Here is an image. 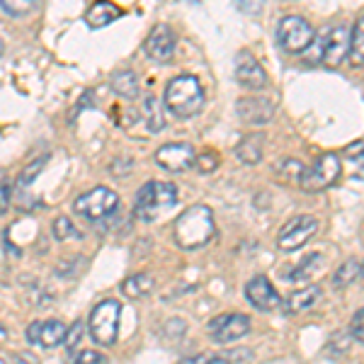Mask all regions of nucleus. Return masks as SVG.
Listing matches in <instances>:
<instances>
[{"label": "nucleus", "mask_w": 364, "mask_h": 364, "mask_svg": "<svg viewBox=\"0 0 364 364\" xmlns=\"http://www.w3.org/2000/svg\"><path fill=\"white\" fill-rule=\"evenodd\" d=\"M112 90L119 97H136L139 95V75L134 70H117L112 75Z\"/></svg>", "instance_id": "nucleus-24"}, {"label": "nucleus", "mask_w": 364, "mask_h": 364, "mask_svg": "<svg viewBox=\"0 0 364 364\" xmlns=\"http://www.w3.org/2000/svg\"><path fill=\"white\" fill-rule=\"evenodd\" d=\"M156 163L168 173H185L195 166L197 154L190 144H166L156 151Z\"/></svg>", "instance_id": "nucleus-12"}, {"label": "nucleus", "mask_w": 364, "mask_h": 364, "mask_svg": "<svg viewBox=\"0 0 364 364\" xmlns=\"http://www.w3.org/2000/svg\"><path fill=\"white\" fill-rule=\"evenodd\" d=\"M154 287H156V279L151 277L149 272H136V274H132V277H127L124 282H122V291L132 299L149 296L151 291H154Z\"/></svg>", "instance_id": "nucleus-21"}, {"label": "nucleus", "mask_w": 364, "mask_h": 364, "mask_svg": "<svg viewBox=\"0 0 364 364\" xmlns=\"http://www.w3.org/2000/svg\"><path fill=\"white\" fill-rule=\"evenodd\" d=\"M0 8L13 17H22V15L32 13V10L37 8V3H34V0H0Z\"/></svg>", "instance_id": "nucleus-30"}, {"label": "nucleus", "mask_w": 364, "mask_h": 364, "mask_svg": "<svg viewBox=\"0 0 364 364\" xmlns=\"http://www.w3.org/2000/svg\"><path fill=\"white\" fill-rule=\"evenodd\" d=\"M51 233L56 240H68V238H80V231L75 228L73 221L68 216H56L54 224H51Z\"/></svg>", "instance_id": "nucleus-29"}, {"label": "nucleus", "mask_w": 364, "mask_h": 364, "mask_svg": "<svg viewBox=\"0 0 364 364\" xmlns=\"http://www.w3.org/2000/svg\"><path fill=\"white\" fill-rule=\"evenodd\" d=\"M39 331H42V321H34L32 326L27 328V343L39 345Z\"/></svg>", "instance_id": "nucleus-39"}, {"label": "nucleus", "mask_w": 364, "mask_h": 364, "mask_svg": "<svg viewBox=\"0 0 364 364\" xmlns=\"http://www.w3.org/2000/svg\"><path fill=\"white\" fill-rule=\"evenodd\" d=\"M236 80L248 90H265L267 87V73L260 66L255 56L248 51H240L236 58Z\"/></svg>", "instance_id": "nucleus-14"}, {"label": "nucleus", "mask_w": 364, "mask_h": 364, "mask_svg": "<svg viewBox=\"0 0 364 364\" xmlns=\"http://www.w3.org/2000/svg\"><path fill=\"white\" fill-rule=\"evenodd\" d=\"M15 364H37V360H32V357H25V355H17Z\"/></svg>", "instance_id": "nucleus-40"}, {"label": "nucleus", "mask_w": 364, "mask_h": 364, "mask_svg": "<svg viewBox=\"0 0 364 364\" xmlns=\"http://www.w3.org/2000/svg\"><path fill=\"white\" fill-rule=\"evenodd\" d=\"M182 364H233V362L224 355H195V357H187Z\"/></svg>", "instance_id": "nucleus-33"}, {"label": "nucleus", "mask_w": 364, "mask_h": 364, "mask_svg": "<svg viewBox=\"0 0 364 364\" xmlns=\"http://www.w3.org/2000/svg\"><path fill=\"white\" fill-rule=\"evenodd\" d=\"M323 51H326V29H321L314 37V42L309 44V49L304 51V61L309 66H323Z\"/></svg>", "instance_id": "nucleus-27"}, {"label": "nucleus", "mask_w": 364, "mask_h": 364, "mask_svg": "<svg viewBox=\"0 0 364 364\" xmlns=\"http://www.w3.org/2000/svg\"><path fill=\"white\" fill-rule=\"evenodd\" d=\"M105 357L100 352H92V350H83V352H75L73 360H68V364H102Z\"/></svg>", "instance_id": "nucleus-34"}, {"label": "nucleus", "mask_w": 364, "mask_h": 364, "mask_svg": "<svg viewBox=\"0 0 364 364\" xmlns=\"http://www.w3.org/2000/svg\"><path fill=\"white\" fill-rule=\"evenodd\" d=\"M362 274V265L360 260H355V257H350L345 265L338 267V272L333 274V284H336V289H343V287H350L352 282Z\"/></svg>", "instance_id": "nucleus-25"}, {"label": "nucleus", "mask_w": 364, "mask_h": 364, "mask_svg": "<svg viewBox=\"0 0 364 364\" xmlns=\"http://www.w3.org/2000/svg\"><path fill=\"white\" fill-rule=\"evenodd\" d=\"M340 170H343V163H340L336 154H323L314 166L304 170V178L299 187L306 192H323L336 185V180L340 178Z\"/></svg>", "instance_id": "nucleus-8"}, {"label": "nucleus", "mask_w": 364, "mask_h": 364, "mask_svg": "<svg viewBox=\"0 0 364 364\" xmlns=\"http://www.w3.org/2000/svg\"><path fill=\"white\" fill-rule=\"evenodd\" d=\"M0 364H8V362H5V360H3V357H0Z\"/></svg>", "instance_id": "nucleus-42"}, {"label": "nucleus", "mask_w": 364, "mask_h": 364, "mask_svg": "<svg viewBox=\"0 0 364 364\" xmlns=\"http://www.w3.org/2000/svg\"><path fill=\"white\" fill-rule=\"evenodd\" d=\"M178 204V187L173 182H146L134 199V214L144 221H156Z\"/></svg>", "instance_id": "nucleus-3"}, {"label": "nucleus", "mask_w": 364, "mask_h": 364, "mask_svg": "<svg viewBox=\"0 0 364 364\" xmlns=\"http://www.w3.org/2000/svg\"><path fill=\"white\" fill-rule=\"evenodd\" d=\"M362 274H364V265H362Z\"/></svg>", "instance_id": "nucleus-43"}, {"label": "nucleus", "mask_w": 364, "mask_h": 364, "mask_svg": "<svg viewBox=\"0 0 364 364\" xmlns=\"http://www.w3.org/2000/svg\"><path fill=\"white\" fill-rule=\"evenodd\" d=\"M166 109L178 119H190L202 112L204 107V87L195 75H178L166 85Z\"/></svg>", "instance_id": "nucleus-2"}, {"label": "nucleus", "mask_w": 364, "mask_h": 364, "mask_svg": "<svg viewBox=\"0 0 364 364\" xmlns=\"http://www.w3.org/2000/svg\"><path fill=\"white\" fill-rule=\"evenodd\" d=\"M262 151H265V141H262L260 134H252V136H245L240 144L236 146V156L240 163H250V166H255V163L262 161Z\"/></svg>", "instance_id": "nucleus-22"}, {"label": "nucleus", "mask_w": 364, "mask_h": 364, "mask_svg": "<svg viewBox=\"0 0 364 364\" xmlns=\"http://www.w3.org/2000/svg\"><path fill=\"white\" fill-rule=\"evenodd\" d=\"M326 29V51H323V66L338 68L350 58V42H352V29L345 25H331Z\"/></svg>", "instance_id": "nucleus-10"}, {"label": "nucleus", "mask_w": 364, "mask_h": 364, "mask_svg": "<svg viewBox=\"0 0 364 364\" xmlns=\"http://www.w3.org/2000/svg\"><path fill=\"white\" fill-rule=\"evenodd\" d=\"M350 61L355 66H364V15L352 27V42H350Z\"/></svg>", "instance_id": "nucleus-26"}, {"label": "nucleus", "mask_w": 364, "mask_h": 364, "mask_svg": "<svg viewBox=\"0 0 364 364\" xmlns=\"http://www.w3.org/2000/svg\"><path fill=\"white\" fill-rule=\"evenodd\" d=\"M44 163H46V156H42V158H39L37 163H29V166H27V170H22V173H20V180H17V187H27L29 182L34 180V175H37L39 170H42V166H44Z\"/></svg>", "instance_id": "nucleus-32"}, {"label": "nucleus", "mask_w": 364, "mask_h": 364, "mask_svg": "<svg viewBox=\"0 0 364 364\" xmlns=\"http://www.w3.org/2000/svg\"><path fill=\"white\" fill-rule=\"evenodd\" d=\"M321 294H323V289L318 284H311V287H306V289H299L282 301V311H284L287 316L304 314V311L314 309L316 304L321 301Z\"/></svg>", "instance_id": "nucleus-16"}, {"label": "nucleus", "mask_w": 364, "mask_h": 364, "mask_svg": "<svg viewBox=\"0 0 364 364\" xmlns=\"http://www.w3.org/2000/svg\"><path fill=\"white\" fill-rule=\"evenodd\" d=\"M3 51H5V44H3V39H0V56H3Z\"/></svg>", "instance_id": "nucleus-41"}, {"label": "nucleus", "mask_w": 364, "mask_h": 364, "mask_svg": "<svg viewBox=\"0 0 364 364\" xmlns=\"http://www.w3.org/2000/svg\"><path fill=\"white\" fill-rule=\"evenodd\" d=\"M119 318H122V304L117 299H102L95 309L90 311L87 318V336L95 340L102 348L117 343V333H119Z\"/></svg>", "instance_id": "nucleus-4"}, {"label": "nucleus", "mask_w": 364, "mask_h": 364, "mask_svg": "<svg viewBox=\"0 0 364 364\" xmlns=\"http://www.w3.org/2000/svg\"><path fill=\"white\" fill-rule=\"evenodd\" d=\"M362 231H364V224H362Z\"/></svg>", "instance_id": "nucleus-44"}, {"label": "nucleus", "mask_w": 364, "mask_h": 364, "mask_svg": "<svg viewBox=\"0 0 364 364\" xmlns=\"http://www.w3.org/2000/svg\"><path fill=\"white\" fill-rule=\"evenodd\" d=\"M350 336L357 340V343H364V309L357 311L352 316V323H350Z\"/></svg>", "instance_id": "nucleus-35"}, {"label": "nucleus", "mask_w": 364, "mask_h": 364, "mask_svg": "<svg viewBox=\"0 0 364 364\" xmlns=\"http://www.w3.org/2000/svg\"><path fill=\"white\" fill-rule=\"evenodd\" d=\"M175 44H178V37H175L173 27L166 25V22H161V25H156L154 29H151L149 37H146L144 51L151 61L168 63L175 54Z\"/></svg>", "instance_id": "nucleus-11"}, {"label": "nucleus", "mask_w": 364, "mask_h": 364, "mask_svg": "<svg viewBox=\"0 0 364 364\" xmlns=\"http://www.w3.org/2000/svg\"><path fill=\"white\" fill-rule=\"evenodd\" d=\"M274 178L279 182H287V185H301V178H304V168L296 158H279L274 163Z\"/></svg>", "instance_id": "nucleus-23"}, {"label": "nucleus", "mask_w": 364, "mask_h": 364, "mask_svg": "<svg viewBox=\"0 0 364 364\" xmlns=\"http://www.w3.org/2000/svg\"><path fill=\"white\" fill-rule=\"evenodd\" d=\"M0 333H3V328H0Z\"/></svg>", "instance_id": "nucleus-45"}, {"label": "nucleus", "mask_w": 364, "mask_h": 364, "mask_svg": "<svg viewBox=\"0 0 364 364\" xmlns=\"http://www.w3.org/2000/svg\"><path fill=\"white\" fill-rule=\"evenodd\" d=\"M326 269V257L321 252H309L304 260H299L294 267L284 269V279L287 282H309L314 277H318V272Z\"/></svg>", "instance_id": "nucleus-17"}, {"label": "nucleus", "mask_w": 364, "mask_h": 364, "mask_svg": "<svg viewBox=\"0 0 364 364\" xmlns=\"http://www.w3.org/2000/svg\"><path fill=\"white\" fill-rule=\"evenodd\" d=\"M316 32L311 27V22H306L299 15H287L279 20L277 25V42L287 54H301L309 49V44L314 42Z\"/></svg>", "instance_id": "nucleus-5"}, {"label": "nucleus", "mask_w": 364, "mask_h": 364, "mask_svg": "<svg viewBox=\"0 0 364 364\" xmlns=\"http://www.w3.org/2000/svg\"><path fill=\"white\" fill-rule=\"evenodd\" d=\"M66 336H68V328L63 321L58 318H49V321H42V331H39V345L42 348H56V345L66 343Z\"/></svg>", "instance_id": "nucleus-20"}, {"label": "nucleus", "mask_w": 364, "mask_h": 364, "mask_svg": "<svg viewBox=\"0 0 364 364\" xmlns=\"http://www.w3.org/2000/svg\"><path fill=\"white\" fill-rule=\"evenodd\" d=\"M214 214L207 204H195V207L185 209L173 224V238L182 250L204 248L214 238Z\"/></svg>", "instance_id": "nucleus-1"}, {"label": "nucleus", "mask_w": 364, "mask_h": 364, "mask_svg": "<svg viewBox=\"0 0 364 364\" xmlns=\"http://www.w3.org/2000/svg\"><path fill=\"white\" fill-rule=\"evenodd\" d=\"M350 338H352V336H345L343 331L333 333V338H331V350L336 352V355H343V352H348V348H350Z\"/></svg>", "instance_id": "nucleus-37"}, {"label": "nucleus", "mask_w": 364, "mask_h": 364, "mask_svg": "<svg viewBox=\"0 0 364 364\" xmlns=\"http://www.w3.org/2000/svg\"><path fill=\"white\" fill-rule=\"evenodd\" d=\"M80 338H83V323H73V326L68 328V336H66V348L73 352L75 348H78Z\"/></svg>", "instance_id": "nucleus-36"}, {"label": "nucleus", "mask_w": 364, "mask_h": 364, "mask_svg": "<svg viewBox=\"0 0 364 364\" xmlns=\"http://www.w3.org/2000/svg\"><path fill=\"white\" fill-rule=\"evenodd\" d=\"M119 17H122V8H117L114 3H95L87 8L85 22L90 29H100V27H107L109 22L119 20Z\"/></svg>", "instance_id": "nucleus-19"}, {"label": "nucleus", "mask_w": 364, "mask_h": 364, "mask_svg": "<svg viewBox=\"0 0 364 364\" xmlns=\"http://www.w3.org/2000/svg\"><path fill=\"white\" fill-rule=\"evenodd\" d=\"M117 207H119V197L109 187H95V190L85 192L73 202V211L87 221L105 219V216L117 211Z\"/></svg>", "instance_id": "nucleus-6"}, {"label": "nucleus", "mask_w": 364, "mask_h": 364, "mask_svg": "<svg viewBox=\"0 0 364 364\" xmlns=\"http://www.w3.org/2000/svg\"><path fill=\"white\" fill-rule=\"evenodd\" d=\"M141 119L149 132H161L166 127V105L154 95H146L141 100Z\"/></svg>", "instance_id": "nucleus-18"}, {"label": "nucleus", "mask_w": 364, "mask_h": 364, "mask_svg": "<svg viewBox=\"0 0 364 364\" xmlns=\"http://www.w3.org/2000/svg\"><path fill=\"white\" fill-rule=\"evenodd\" d=\"M10 207V182L3 180L0 182V214Z\"/></svg>", "instance_id": "nucleus-38"}, {"label": "nucleus", "mask_w": 364, "mask_h": 364, "mask_svg": "<svg viewBox=\"0 0 364 364\" xmlns=\"http://www.w3.org/2000/svg\"><path fill=\"white\" fill-rule=\"evenodd\" d=\"M345 158H348V163L352 168V175L364 180V144L362 141L348 146V149H345Z\"/></svg>", "instance_id": "nucleus-28"}, {"label": "nucleus", "mask_w": 364, "mask_h": 364, "mask_svg": "<svg viewBox=\"0 0 364 364\" xmlns=\"http://www.w3.org/2000/svg\"><path fill=\"white\" fill-rule=\"evenodd\" d=\"M195 166L199 173H214V170L219 168V154H216V151H204V154L197 156Z\"/></svg>", "instance_id": "nucleus-31"}, {"label": "nucleus", "mask_w": 364, "mask_h": 364, "mask_svg": "<svg viewBox=\"0 0 364 364\" xmlns=\"http://www.w3.org/2000/svg\"><path fill=\"white\" fill-rule=\"evenodd\" d=\"M250 333V318L245 314H219L207 323V336L219 345L236 343Z\"/></svg>", "instance_id": "nucleus-9"}, {"label": "nucleus", "mask_w": 364, "mask_h": 364, "mask_svg": "<svg viewBox=\"0 0 364 364\" xmlns=\"http://www.w3.org/2000/svg\"><path fill=\"white\" fill-rule=\"evenodd\" d=\"M245 299H248L250 306H255L257 311H274L282 306V296L277 294L274 284L265 274H255V277L245 284Z\"/></svg>", "instance_id": "nucleus-13"}, {"label": "nucleus", "mask_w": 364, "mask_h": 364, "mask_svg": "<svg viewBox=\"0 0 364 364\" xmlns=\"http://www.w3.org/2000/svg\"><path fill=\"white\" fill-rule=\"evenodd\" d=\"M236 112L240 117V122L245 124H269L274 117V102L267 97H240L236 105Z\"/></svg>", "instance_id": "nucleus-15"}, {"label": "nucleus", "mask_w": 364, "mask_h": 364, "mask_svg": "<svg viewBox=\"0 0 364 364\" xmlns=\"http://www.w3.org/2000/svg\"><path fill=\"white\" fill-rule=\"evenodd\" d=\"M318 231V219L311 214H299L294 219H289L277 233V248L284 252H294L309 243Z\"/></svg>", "instance_id": "nucleus-7"}]
</instances>
